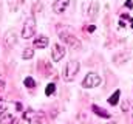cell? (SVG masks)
<instances>
[{"mask_svg":"<svg viewBox=\"0 0 133 124\" xmlns=\"http://www.w3.org/2000/svg\"><path fill=\"white\" fill-rule=\"evenodd\" d=\"M79 62L77 61H70L66 62L65 68H64V71H62V78H64V81L66 82H71L74 78H76V75H77V71H79Z\"/></svg>","mask_w":133,"mask_h":124,"instance_id":"cell-1","label":"cell"},{"mask_svg":"<svg viewBox=\"0 0 133 124\" xmlns=\"http://www.w3.org/2000/svg\"><path fill=\"white\" fill-rule=\"evenodd\" d=\"M59 36H61V39H62L65 44L71 45L73 48H81V42H79V39H76V36L71 34L66 28H64V30L59 28Z\"/></svg>","mask_w":133,"mask_h":124,"instance_id":"cell-2","label":"cell"},{"mask_svg":"<svg viewBox=\"0 0 133 124\" xmlns=\"http://www.w3.org/2000/svg\"><path fill=\"white\" fill-rule=\"evenodd\" d=\"M36 33V19L34 16H30L26 20H25V25H23V30H22V37L26 40V39H31Z\"/></svg>","mask_w":133,"mask_h":124,"instance_id":"cell-3","label":"cell"},{"mask_svg":"<svg viewBox=\"0 0 133 124\" xmlns=\"http://www.w3.org/2000/svg\"><path fill=\"white\" fill-rule=\"evenodd\" d=\"M23 118L28 121L30 124H45V118H43V113L40 112H34V110H28L25 112Z\"/></svg>","mask_w":133,"mask_h":124,"instance_id":"cell-4","label":"cell"},{"mask_svg":"<svg viewBox=\"0 0 133 124\" xmlns=\"http://www.w3.org/2000/svg\"><path fill=\"white\" fill-rule=\"evenodd\" d=\"M99 84H101V78L96 73H88L84 78V81H82V87L84 89H93V87H96Z\"/></svg>","mask_w":133,"mask_h":124,"instance_id":"cell-5","label":"cell"},{"mask_svg":"<svg viewBox=\"0 0 133 124\" xmlns=\"http://www.w3.org/2000/svg\"><path fill=\"white\" fill-rule=\"evenodd\" d=\"M16 31L14 30H9L5 33V37H3V47L5 48H11V47H14V44H16Z\"/></svg>","mask_w":133,"mask_h":124,"instance_id":"cell-6","label":"cell"},{"mask_svg":"<svg viewBox=\"0 0 133 124\" xmlns=\"http://www.w3.org/2000/svg\"><path fill=\"white\" fill-rule=\"evenodd\" d=\"M64 56H65V48H64L62 45L56 44V45L53 47V61L59 62L61 59H64Z\"/></svg>","mask_w":133,"mask_h":124,"instance_id":"cell-7","label":"cell"},{"mask_svg":"<svg viewBox=\"0 0 133 124\" xmlns=\"http://www.w3.org/2000/svg\"><path fill=\"white\" fill-rule=\"evenodd\" d=\"M68 3H70V0H56V2L53 3V11H54L56 14L64 13L66 8H68Z\"/></svg>","mask_w":133,"mask_h":124,"instance_id":"cell-8","label":"cell"},{"mask_svg":"<svg viewBox=\"0 0 133 124\" xmlns=\"http://www.w3.org/2000/svg\"><path fill=\"white\" fill-rule=\"evenodd\" d=\"M98 11H99V3L95 0V2L90 3L88 11H87V16H88L90 19H96V17H98Z\"/></svg>","mask_w":133,"mask_h":124,"instance_id":"cell-9","label":"cell"},{"mask_svg":"<svg viewBox=\"0 0 133 124\" xmlns=\"http://www.w3.org/2000/svg\"><path fill=\"white\" fill-rule=\"evenodd\" d=\"M46 45H48V37H46V36H39L37 39H34V47H36V48L42 50V48H45Z\"/></svg>","mask_w":133,"mask_h":124,"instance_id":"cell-10","label":"cell"},{"mask_svg":"<svg viewBox=\"0 0 133 124\" xmlns=\"http://www.w3.org/2000/svg\"><path fill=\"white\" fill-rule=\"evenodd\" d=\"M14 121L16 120H14V116L9 112H3L2 116H0V124H12Z\"/></svg>","mask_w":133,"mask_h":124,"instance_id":"cell-11","label":"cell"},{"mask_svg":"<svg viewBox=\"0 0 133 124\" xmlns=\"http://www.w3.org/2000/svg\"><path fill=\"white\" fill-rule=\"evenodd\" d=\"M91 109H93V112H95L96 115H99V116H102V118H110V116H111V115H110V113H108L107 110H104V109H101L99 106H93Z\"/></svg>","mask_w":133,"mask_h":124,"instance_id":"cell-12","label":"cell"},{"mask_svg":"<svg viewBox=\"0 0 133 124\" xmlns=\"http://www.w3.org/2000/svg\"><path fill=\"white\" fill-rule=\"evenodd\" d=\"M23 2H25V0H8L9 9H11V11H17V9L20 8V5H23Z\"/></svg>","mask_w":133,"mask_h":124,"instance_id":"cell-13","label":"cell"},{"mask_svg":"<svg viewBox=\"0 0 133 124\" xmlns=\"http://www.w3.org/2000/svg\"><path fill=\"white\" fill-rule=\"evenodd\" d=\"M119 95H121V92H119V90H116V92H115L111 96H110V98H108V104L116 106V104H118V101H119Z\"/></svg>","mask_w":133,"mask_h":124,"instance_id":"cell-14","label":"cell"},{"mask_svg":"<svg viewBox=\"0 0 133 124\" xmlns=\"http://www.w3.org/2000/svg\"><path fill=\"white\" fill-rule=\"evenodd\" d=\"M33 56H34V50H31V48H25L23 53H22V58L23 59H31Z\"/></svg>","mask_w":133,"mask_h":124,"instance_id":"cell-15","label":"cell"},{"mask_svg":"<svg viewBox=\"0 0 133 124\" xmlns=\"http://www.w3.org/2000/svg\"><path fill=\"white\" fill-rule=\"evenodd\" d=\"M23 84H25L28 89H34V87H36V82H34V79H33V78H30V76H28V78H25Z\"/></svg>","mask_w":133,"mask_h":124,"instance_id":"cell-16","label":"cell"},{"mask_svg":"<svg viewBox=\"0 0 133 124\" xmlns=\"http://www.w3.org/2000/svg\"><path fill=\"white\" fill-rule=\"evenodd\" d=\"M54 92H56V85H54V84H48L46 89H45V95H46V96H51Z\"/></svg>","mask_w":133,"mask_h":124,"instance_id":"cell-17","label":"cell"},{"mask_svg":"<svg viewBox=\"0 0 133 124\" xmlns=\"http://www.w3.org/2000/svg\"><path fill=\"white\" fill-rule=\"evenodd\" d=\"M5 106H6V104H5V101L0 98V115H2L3 112H6V110H5Z\"/></svg>","mask_w":133,"mask_h":124,"instance_id":"cell-18","label":"cell"},{"mask_svg":"<svg viewBox=\"0 0 133 124\" xmlns=\"http://www.w3.org/2000/svg\"><path fill=\"white\" fill-rule=\"evenodd\" d=\"M95 30H96V28H95V25H91V27H88V28H87V31H88V33H93Z\"/></svg>","mask_w":133,"mask_h":124,"instance_id":"cell-19","label":"cell"},{"mask_svg":"<svg viewBox=\"0 0 133 124\" xmlns=\"http://www.w3.org/2000/svg\"><path fill=\"white\" fill-rule=\"evenodd\" d=\"M125 5H127V8H133V2H130V0H129Z\"/></svg>","mask_w":133,"mask_h":124,"instance_id":"cell-20","label":"cell"},{"mask_svg":"<svg viewBox=\"0 0 133 124\" xmlns=\"http://www.w3.org/2000/svg\"><path fill=\"white\" fill-rule=\"evenodd\" d=\"M16 109H17V110H22V104H20V102H17V104H16Z\"/></svg>","mask_w":133,"mask_h":124,"instance_id":"cell-21","label":"cell"},{"mask_svg":"<svg viewBox=\"0 0 133 124\" xmlns=\"http://www.w3.org/2000/svg\"><path fill=\"white\" fill-rule=\"evenodd\" d=\"M130 25H132V28H133V19H130Z\"/></svg>","mask_w":133,"mask_h":124,"instance_id":"cell-22","label":"cell"},{"mask_svg":"<svg viewBox=\"0 0 133 124\" xmlns=\"http://www.w3.org/2000/svg\"><path fill=\"white\" fill-rule=\"evenodd\" d=\"M3 85H5V84H3V81H0V87H3Z\"/></svg>","mask_w":133,"mask_h":124,"instance_id":"cell-23","label":"cell"},{"mask_svg":"<svg viewBox=\"0 0 133 124\" xmlns=\"http://www.w3.org/2000/svg\"><path fill=\"white\" fill-rule=\"evenodd\" d=\"M108 124H115V123H108Z\"/></svg>","mask_w":133,"mask_h":124,"instance_id":"cell-24","label":"cell"}]
</instances>
